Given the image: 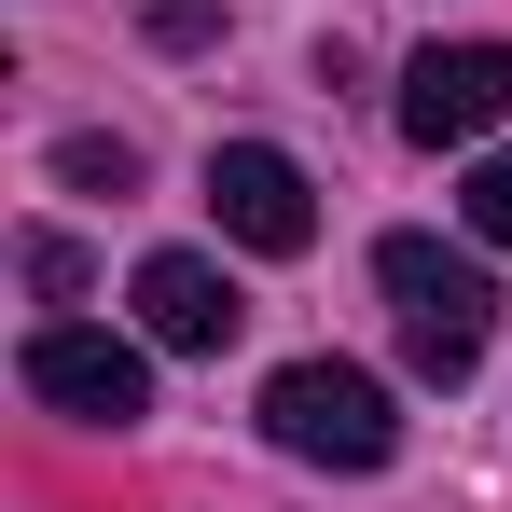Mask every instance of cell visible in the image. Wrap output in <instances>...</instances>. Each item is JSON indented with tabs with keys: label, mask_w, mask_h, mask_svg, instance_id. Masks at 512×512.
<instances>
[{
	"label": "cell",
	"mask_w": 512,
	"mask_h": 512,
	"mask_svg": "<svg viewBox=\"0 0 512 512\" xmlns=\"http://www.w3.org/2000/svg\"><path fill=\"white\" fill-rule=\"evenodd\" d=\"M374 277H388L402 360H416L429 388H457V374L499 346V277H485L471 250H443V236H388V250H374Z\"/></svg>",
	"instance_id": "1"
},
{
	"label": "cell",
	"mask_w": 512,
	"mask_h": 512,
	"mask_svg": "<svg viewBox=\"0 0 512 512\" xmlns=\"http://www.w3.org/2000/svg\"><path fill=\"white\" fill-rule=\"evenodd\" d=\"M263 443L305 457V471H388L402 416H388V388L360 360H291V374H263Z\"/></svg>",
	"instance_id": "2"
},
{
	"label": "cell",
	"mask_w": 512,
	"mask_h": 512,
	"mask_svg": "<svg viewBox=\"0 0 512 512\" xmlns=\"http://www.w3.org/2000/svg\"><path fill=\"white\" fill-rule=\"evenodd\" d=\"M14 374H28V402H56V416H84V429H139L153 416V360L125 333H84V319H42Z\"/></svg>",
	"instance_id": "3"
},
{
	"label": "cell",
	"mask_w": 512,
	"mask_h": 512,
	"mask_svg": "<svg viewBox=\"0 0 512 512\" xmlns=\"http://www.w3.org/2000/svg\"><path fill=\"white\" fill-rule=\"evenodd\" d=\"M208 208H222V236L263 250V263H291L319 236V180L291 167L277 139H222V153H208Z\"/></svg>",
	"instance_id": "4"
},
{
	"label": "cell",
	"mask_w": 512,
	"mask_h": 512,
	"mask_svg": "<svg viewBox=\"0 0 512 512\" xmlns=\"http://www.w3.org/2000/svg\"><path fill=\"white\" fill-rule=\"evenodd\" d=\"M485 125H512V42H429L416 70H402V139L457 153Z\"/></svg>",
	"instance_id": "5"
},
{
	"label": "cell",
	"mask_w": 512,
	"mask_h": 512,
	"mask_svg": "<svg viewBox=\"0 0 512 512\" xmlns=\"http://www.w3.org/2000/svg\"><path fill=\"white\" fill-rule=\"evenodd\" d=\"M139 333L180 346V360H222V346L250 333V305H236V277H222L208 250H153L139 263Z\"/></svg>",
	"instance_id": "6"
},
{
	"label": "cell",
	"mask_w": 512,
	"mask_h": 512,
	"mask_svg": "<svg viewBox=\"0 0 512 512\" xmlns=\"http://www.w3.org/2000/svg\"><path fill=\"white\" fill-rule=\"evenodd\" d=\"M56 180H70V194H125V180H139V153H125V139H70V153H56Z\"/></svg>",
	"instance_id": "7"
},
{
	"label": "cell",
	"mask_w": 512,
	"mask_h": 512,
	"mask_svg": "<svg viewBox=\"0 0 512 512\" xmlns=\"http://www.w3.org/2000/svg\"><path fill=\"white\" fill-rule=\"evenodd\" d=\"M457 208H471V236H485V250H512V153H485V167H471V194H457Z\"/></svg>",
	"instance_id": "8"
},
{
	"label": "cell",
	"mask_w": 512,
	"mask_h": 512,
	"mask_svg": "<svg viewBox=\"0 0 512 512\" xmlns=\"http://www.w3.org/2000/svg\"><path fill=\"white\" fill-rule=\"evenodd\" d=\"M28 291H84V250L70 236H28Z\"/></svg>",
	"instance_id": "9"
}]
</instances>
